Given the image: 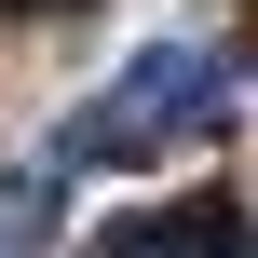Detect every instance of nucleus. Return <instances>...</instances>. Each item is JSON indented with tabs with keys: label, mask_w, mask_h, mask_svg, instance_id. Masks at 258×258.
I'll return each instance as SVG.
<instances>
[{
	"label": "nucleus",
	"mask_w": 258,
	"mask_h": 258,
	"mask_svg": "<svg viewBox=\"0 0 258 258\" xmlns=\"http://www.w3.org/2000/svg\"><path fill=\"white\" fill-rule=\"evenodd\" d=\"M0 14H68V0H0Z\"/></svg>",
	"instance_id": "nucleus-3"
},
{
	"label": "nucleus",
	"mask_w": 258,
	"mask_h": 258,
	"mask_svg": "<svg viewBox=\"0 0 258 258\" xmlns=\"http://www.w3.org/2000/svg\"><path fill=\"white\" fill-rule=\"evenodd\" d=\"M218 122H231V68H218V54H190V41H150L95 109H68V122H54V177H109V163L190 150V136H218Z\"/></svg>",
	"instance_id": "nucleus-1"
},
{
	"label": "nucleus",
	"mask_w": 258,
	"mask_h": 258,
	"mask_svg": "<svg viewBox=\"0 0 258 258\" xmlns=\"http://www.w3.org/2000/svg\"><path fill=\"white\" fill-rule=\"evenodd\" d=\"M122 258H258V218L231 190H190V204H163V218H136Z\"/></svg>",
	"instance_id": "nucleus-2"
}]
</instances>
